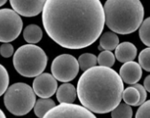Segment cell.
Segmentation results:
<instances>
[{"label": "cell", "instance_id": "cell-24", "mask_svg": "<svg viewBox=\"0 0 150 118\" xmlns=\"http://www.w3.org/2000/svg\"><path fill=\"white\" fill-rule=\"evenodd\" d=\"M149 107H150V101L146 100L145 102H143L141 105H139V107L136 113L135 117L136 118H148V117H150Z\"/></svg>", "mask_w": 150, "mask_h": 118}, {"label": "cell", "instance_id": "cell-22", "mask_svg": "<svg viewBox=\"0 0 150 118\" xmlns=\"http://www.w3.org/2000/svg\"><path fill=\"white\" fill-rule=\"evenodd\" d=\"M9 85V75L6 69L0 64V97L5 94Z\"/></svg>", "mask_w": 150, "mask_h": 118}, {"label": "cell", "instance_id": "cell-5", "mask_svg": "<svg viewBox=\"0 0 150 118\" xmlns=\"http://www.w3.org/2000/svg\"><path fill=\"white\" fill-rule=\"evenodd\" d=\"M36 102V94L28 84L16 83L10 85L5 93L4 103L13 114L21 116L31 111Z\"/></svg>", "mask_w": 150, "mask_h": 118}, {"label": "cell", "instance_id": "cell-10", "mask_svg": "<svg viewBox=\"0 0 150 118\" xmlns=\"http://www.w3.org/2000/svg\"><path fill=\"white\" fill-rule=\"evenodd\" d=\"M46 0H10L11 6L19 15L34 17L38 15L44 8Z\"/></svg>", "mask_w": 150, "mask_h": 118}, {"label": "cell", "instance_id": "cell-8", "mask_svg": "<svg viewBox=\"0 0 150 118\" xmlns=\"http://www.w3.org/2000/svg\"><path fill=\"white\" fill-rule=\"evenodd\" d=\"M45 118H95V114L83 106L73 103H61L54 106L45 114Z\"/></svg>", "mask_w": 150, "mask_h": 118}, {"label": "cell", "instance_id": "cell-1", "mask_svg": "<svg viewBox=\"0 0 150 118\" xmlns=\"http://www.w3.org/2000/svg\"><path fill=\"white\" fill-rule=\"evenodd\" d=\"M42 21L56 44L77 50L92 45L100 37L105 15L100 0H46Z\"/></svg>", "mask_w": 150, "mask_h": 118}, {"label": "cell", "instance_id": "cell-29", "mask_svg": "<svg viewBox=\"0 0 150 118\" xmlns=\"http://www.w3.org/2000/svg\"><path fill=\"white\" fill-rule=\"evenodd\" d=\"M0 118H6V114H4V112L0 109Z\"/></svg>", "mask_w": 150, "mask_h": 118}, {"label": "cell", "instance_id": "cell-13", "mask_svg": "<svg viewBox=\"0 0 150 118\" xmlns=\"http://www.w3.org/2000/svg\"><path fill=\"white\" fill-rule=\"evenodd\" d=\"M55 93L59 103H73L77 96L75 86L71 83H66L59 85Z\"/></svg>", "mask_w": 150, "mask_h": 118}, {"label": "cell", "instance_id": "cell-18", "mask_svg": "<svg viewBox=\"0 0 150 118\" xmlns=\"http://www.w3.org/2000/svg\"><path fill=\"white\" fill-rule=\"evenodd\" d=\"M111 116L113 118H131L132 117V109L130 105L120 102L111 111Z\"/></svg>", "mask_w": 150, "mask_h": 118}, {"label": "cell", "instance_id": "cell-2", "mask_svg": "<svg viewBox=\"0 0 150 118\" xmlns=\"http://www.w3.org/2000/svg\"><path fill=\"white\" fill-rule=\"evenodd\" d=\"M124 82L114 69L94 66L85 70L77 83L81 104L96 114L111 112L122 100Z\"/></svg>", "mask_w": 150, "mask_h": 118}, {"label": "cell", "instance_id": "cell-28", "mask_svg": "<svg viewBox=\"0 0 150 118\" xmlns=\"http://www.w3.org/2000/svg\"><path fill=\"white\" fill-rule=\"evenodd\" d=\"M6 2H7V0H0V7H1L2 6H4Z\"/></svg>", "mask_w": 150, "mask_h": 118}, {"label": "cell", "instance_id": "cell-27", "mask_svg": "<svg viewBox=\"0 0 150 118\" xmlns=\"http://www.w3.org/2000/svg\"><path fill=\"white\" fill-rule=\"evenodd\" d=\"M144 88L146 89V92H150V76H147L144 81Z\"/></svg>", "mask_w": 150, "mask_h": 118}, {"label": "cell", "instance_id": "cell-9", "mask_svg": "<svg viewBox=\"0 0 150 118\" xmlns=\"http://www.w3.org/2000/svg\"><path fill=\"white\" fill-rule=\"evenodd\" d=\"M56 79L49 73H41L33 81V91L40 98H50L57 91Z\"/></svg>", "mask_w": 150, "mask_h": 118}, {"label": "cell", "instance_id": "cell-3", "mask_svg": "<svg viewBox=\"0 0 150 118\" xmlns=\"http://www.w3.org/2000/svg\"><path fill=\"white\" fill-rule=\"evenodd\" d=\"M103 10L108 28L121 35L135 32L145 13L140 0H107Z\"/></svg>", "mask_w": 150, "mask_h": 118}, {"label": "cell", "instance_id": "cell-15", "mask_svg": "<svg viewBox=\"0 0 150 118\" xmlns=\"http://www.w3.org/2000/svg\"><path fill=\"white\" fill-rule=\"evenodd\" d=\"M119 44V38L115 32H106L100 38V46L102 50L113 51Z\"/></svg>", "mask_w": 150, "mask_h": 118}, {"label": "cell", "instance_id": "cell-7", "mask_svg": "<svg viewBox=\"0 0 150 118\" xmlns=\"http://www.w3.org/2000/svg\"><path fill=\"white\" fill-rule=\"evenodd\" d=\"M51 71L56 80L66 83L76 78L79 71V64L74 56L62 54L52 61Z\"/></svg>", "mask_w": 150, "mask_h": 118}, {"label": "cell", "instance_id": "cell-17", "mask_svg": "<svg viewBox=\"0 0 150 118\" xmlns=\"http://www.w3.org/2000/svg\"><path fill=\"white\" fill-rule=\"evenodd\" d=\"M122 98L126 104H128L130 106L136 107L139 104L140 95H139V93L138 92V90L136 89V88L130 86L123 91Z\"/></svg>", "mask_w": 150, "mask_h": 118}, {"label": "cell", "instance_id": "cell-14", "mask_svg": "<svg viewBox=\"0 0 150 118\" xmlns=\"http://www.w3.org/2000/svg\"><path fill=\"white\" fill-rule=\"evenodd\" d=\"M42 28L36 24L28 25L23 30V37L25 41L30 45H35L38 43L42 39Z\"/></svg>", "mask_w": 150, "mask_h": 118}, {"label": "cell", "instance_id": "cell-16", "mask_svg": "<svg viewBox=\"0 0 150 118\" xmlns=\"http://www.w3.org/2000/svg\"><path fill=\"white\" fill-rule=\"evenodd\" d=\"M54 106H55V102L49 98H41L35 102L33 108H34L35 114L39 118H43L45 114Z\"/></svg>", "mask_w": 150, "mask_h": 118}, {"label": "cell", "instance_id": "cell-12", "mask_svg": "<svg viewBox=\"0 0 150 118\" xmlns=\"http://www.w3.org/2000/svg\"><path fill=\"white\" fill-rule=\"evenodd\" d=\"M115 57L120 62L132 61L137 56V48L136 46L130 42H124L118 44L115 47Z\"/></svg>", "mask_w": 150, "mask_h": 118}, {"label": "cell", "instance_id": "cell-23", "mask_svg": "<svg viewBox=\"0 0 150 118\" xmlns=\"http://www.w3.org/2000/svg\"><path fill=\"white\" fill-rule=\"evenodd\" d=\"M149 58H150V48L146 47V49L140 52L139 56V64L141 67V69H143L146 72L150 71Z\"/></svg>", "mask_w": 150, "mask_h": 118}, {"label": "cell", "instance_id": "cell-4", "mask_svg": "<svg viewBox=\"0 0 150 118\" xmlns=\"http://www.w3.org/2000/svg\"><path fill=\"white\" fill-rule=\"evenodd\" d=\"M45 51L35 45H24L13 54V63L16 71L25 77H36L44 72L47 65Z\"/></svg>", "mask_w": 150, "mask_h": 118}, {"label": "cell", "instance_id": "cell-21", "mask_svg": "<svg viewBox=\"0 0 150 118\" xmlns=\"http://www.w3.org/2000/svg\"><path fill=\"white\" fill-rule=\"evenodd\" d=\"M149 27H150V19L146 18L145 20L142 21V23L139 26V38L141 42L146 45L147 47L150 46V39H149Z\"/></svg>", "mask_w": 150, "mask_h": 118}, {"label": "cell", "instance_id": "cell-11", "mask_svg": "<svg viewBox=\"0 0 150 118\" xmlns=\"http://www.w3.org/2000/svg\"><path fill=\"white\" fill-rule=\"evenodd\" d=\"M119 76L125 83L133 84L140 80L142 76V69L139 63L133 61H127L120 68Z\"/></svg>", "mask_w": 150, "mask_h": 118}, {"label": "cell", "instance_id": "cell-20", "mask_svg": "<svg viewBox=\"0 0 150 118\" xmlns=\"http://www.w3.org/2000/svg\"><path fill=\"white\" fill-rule=\"evenodd\" d=\"M115 61V57L111 51L104 50L97 57V63L100 66L111 68Z\"/></svg>", "mask_w": 150, "mask_h": 118}, {"label": "cell", "instance_id": "cell-26", "mask_svg": "<svg viewBox=\"0 0 150 118\" xmlns=\"http://www.w3.org/2000/svg\"><path fill=\"white\" fill-rule=\"evenodd\" d=\"M131 86H132V87L136 88V89L138 90V92L139 93L140 98H139V101L138 106L141 105V104H142L143 102H145V101H146V100L147 92L146 91V89H145L144 86H143L142 84H139V83H133V84H131Z\"/></svg>", "mask_w": 150, "mask_h": 118}, {"label": "cell", "instance_id": "cell-6", "mask_svg": "<svg viewBox=\"0 0 150 118\" xmlns=\"http://www.w3.org/2000/svg\"><path fill=\"white\" fill-rule=\"evenodd\" d=\"M23 22L21 16L12 9H0V42L10 43L21 34Z\"/></svg>", "mask_w": 150, "mask_h": 118}, {"label": "cell", "instance_id": "cell-19", "mask_svg": "<svg viewBox=\"0 0 150 118\" xmlns=\"http://www.w3.org/2000/svg\"><path fill=\"white\" fill-rule=\"evenodd\" d=\"M77 61L79 64V68L83 71H85L89 69L96 66L97 57L92 53H83V54L80 55Z\"/></svg>", "mask_w": 150, "mask_h": 118}, {"label": "cell", "instance_id": "cell-25", "mask_svg": "<svg viewBox=\"0 0 150 118\" xmlns=\"http://www.w3.org/2000/svg\"><path fill=\"white\" fill-rule=\"evenodd\" d=\"M0 54L4 58H9L13 54V46L9 43H4L0 46Z\"/></svg>", "mask_w": 150, "mask_h": 118}]
</instances>
